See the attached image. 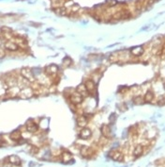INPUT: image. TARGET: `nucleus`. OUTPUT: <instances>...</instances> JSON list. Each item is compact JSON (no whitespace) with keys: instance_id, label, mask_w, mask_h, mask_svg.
Here are the masks:
<instances>
[{"instance_id":"f257e3e1","label":"nucleus","mask_w":165,"mask_h":167,"mask_svg":"<svg viewBox=\"0 0 165 167\" xmlns=\"http://www.w3.org/2000/svg\"><path fill=\"white\" fill-rule=\"evenodd\" d=\"M20 74H21V76H22L24 79H26L27 81L32 82V81L35 80L34 74L30 68H27V67H26V68H22L20 71Z\"/></svg>"},{"instance_id":"f03ea898","label":"nucleus","mask_w":165,"mask_h":167,"mask_svg":"<svg viewBox=\"0 0 165 167\" xmlns=\"http://www.w3.org/2000/svg\"><path fill=\"white\" fill-rule=\"evenodd\" d=\"M70 101L73 103V104L79 105V104H81L83 101H84V97L79 94L77 91H75L70 94Z\"/></svg>"},{"instance_id":"7ed1b4c3","label":"nucleus","mask_w":165,"mask_h":167,"mask_svg":"<svg viewBox=\"0 0 165 167\" xmlns=\"http://www.w3.org/2000/svg\"><path fill=\"white\" fill-rule=\"evenodd\" d=\"M93 154H94V150H93L91 147L84 145V146L81 148V155L85 159H90L93 156Z\"/></svg>"},{"instance_id":"20e7f679","label":"nucleus","mask_w":165,"mask_h":167,"mask_svg":"<svg viewBox=\"0 0 165 167\" xmlns=\"http://www.w3.org/2000/svg\"><path fill=\"white\" fill-rule=\"evenodd\" d=\"M33 95H34V92H33V90H32V89L29 88V87H26V88L23 89V90L21 91L20 94H19V97L24 98V99L31 98L32 97H33Z\"/></svg>"},{"instance_id":"39448f33","label":"nucleus","mask_w":165,"mask_h":167,"mask_svg":"<svg viewBox=\"0 0 165 167\" xmlns=\"http://www.w3.org/2000/svg\"><path fill=\"white\" fill-rule=\"evenodd\" d=\"M81 139L83 140H87L92 136V131L88 127H83L82 130L80 131V134H79Z\"/></svg>"},{"instance_id":"423d86ee","label":"nucleus","mask_w":165,"mask_h":167,"mask_svg":"<svg viewBox=\"0 0 165 167\" xmlns=\"http://www.w3.org/2000/svg\"><path fill=\"white\" fill-rule=\"evenodd\" d=\"M85 88L88 92V94H94V92L96 90V83L95 81H93L92 79H87L85 80V82L84 83Z\"/></svg>"},{"instance_id":"0eeeda50","label":"nucleus","mask_w":165,"mask_h":167,"mask_svg":"<svg viewBox=\"0 0 165 167\" xmlns=\"http://www.w3.org/2000/svg\"><path fill=\"white\" fill-rule=\"evenodd\" d=\"M109 156L111 159L116 162H121L122 159H123V154H122L120 151H117V150H112L109 153Z\"/></svg>"},{"instance_id":"6e6552de","label":"nucleus","mask_w":165,"mask_h":167,"mask_svg":"<svg viewBox=\"0 0 165 167\" xmlns=\"http://www.w3.org/2000/svg\"><path fill=\"white\" fill-rule=\"evenodd\" d=\"M4 47H5V49H7V50L12 51V52L17 51L18 49H19V47H18L13 41H7L4 44Z\"/></svg>"},{"instance_id":"1a4fd4ad","label":"nucleus","mask_w":165,"mask_h":167,"mask_svg":"<svg viewBox=\"0 0 165 167\" xmlns=\"http://www.w3.org/2000/svg\"><path fill=\"white\" fill-rule=\"evenodd\" d=\"M26 127L27 131H29V132H31V133H34V132H36V131H38V129H39V127H38L37 124L31 120L26 122Z\"/></svg>"},{"instance_id":"9d476101","label":"nucleus","mask_w":165,"mask_h":167,"mask_svg":"<svg viewBox=\"0 0 165 167\" xmlns=\"http://www.w3.org/2000/svg\"><path fill=\"white\" fill-rule=\"evenodd\" d=\"M143 47H132L131 49V55H133L135 57H140V56H142L143 54Z\"/></svg>"},{"instance_id":"9b49d317","label":"nucleus","mask_w":165,"mask_h":167,"mask_svg":"<svg viewBox=\"0 0 165 167\" xmlns=\"http://www.w3.org/2000/svg\"><path fill=\"white\" fill-rule=\"evenodd\" d=\"M101 134L102 136L104 138H111V136H112V132H111V129L110 127L108 125H103L101 127Z\"/></svg>"},{"instance_id":"f8f14e48","label":"nucleus","mask_w":165,"mask_h":167,"mask_svg":"<svg viewBox=\"0 0 165 167\" xmlns=\"http://www.w3.org/2000/svg\"><path fill=\"white\" fill-rule=\"evenodd\" d=\"M9 138L11 139L12 141L14 142H18L21 140V138H22V133H21V131L19 129H16V130H13L11 133L9 135Z\"/></svg>"},{"instance_id":"ddd939ff","label":"nucleus","mask_w":165,"mask_h":167,"mask_svg":"<svg viewBox=\"0 0 165 167\" xmlns=\"http://www.w3.org/2000/svg\"><path fill=\"white\" fill-rule=\"evenodd\" d=\"M8 161L9 163H11V164L16 165V166H19L21 164V159L18 157L17 155H10L8 158Z\"/></svg>"},{"instance_id":"4468645a","label":"nucleus","mask_w":165,"mask_h":167,"mask_svg":"<svg viewBox=\"0 0 165 167\" xmlns=\"http://www.w3.org/2000/svg\"><path fill=\"white\" fill-rule=\"evenodd\" d=\"M45 71L49 76H55V75L57 74V71H58V67L55 64H52L48 67H46Z\"/></svg>"},{"instance_id":"2eb2a0df","label":"nucleus","mask_w":165,"mask_h":167,"mask_svg":"<svg viewBox=\"0 0 165 167\" xmlns=\"http://www.w3.org/2000/svg\"><path fill=\"white\" fill-rule=\"evenodd\" d=\"M62 159H63V162L65 163H69L70 162H72L73 159L72 154H71L70 151H64L62 153Z\"/></svg>"},{"instance_id":"dca6fc26","label":"nucleus","mask_w":165,"mask_h":167,"mask_svg":"<svg viewBox=\"0 0 165 167\" xmlns=\"http://www.w3.org/2000/svg\"><path fill=\"white\" fill-rule=\"evenodd\" d=\"M15 44L18 45L19 47H23V48H26L27 47V42L26 41L24 40L23 38H20V37H15L14 38V41H13Z\"/></svg>"},{"instance_id":"f3484780","label":"nucleus","mask_w":165,"mask_h":167,"mask_svg":"<svg viewBox=\"0 0 165 167\" xmlns=\"http://www.w3.org/2000/svg\"><path fill=\"white\" fill-rule=\"evenodd\" d=\"M77 125L80 127H85L87 125V118L85 115H81L77 119Z\"/></svg>"},{"instance_id":"a211bd4d","label":"nucleus","mask_w":165,"mask_h":167,"mask_svg":"<svg viewBox=\"0 0 165 167\" xmlns=\"http://www.w3.org/2000/svg\"><path fill=\"white\" fill-rule=\"evenodd\" d=\"M143 152V145H142V144H137V145H136V146H135L134 150H133V155H134V157H135V158H139L140 156H142Z\"/></svg>"},{"instance_id":"6ab92c4d","label":"nucleus","mask_w":165,"mask_h":167,"mask_svg":"<svg viewBox=\"0 0 165 167\" xmlns=\"http://www.w3.org/2000/svg\"><path fill=\"white\" fill-rule=\"evenodd\" d=\"M76 91H77L81 95H83L84 97H85V95L88 94V92H87V88H85V84H80V85H79V86L77 87V89H76Z\"/></svg>"},{"instance_id":"aec40b11","label":"nucleus","mask_w":165,"mask_h":167,"mask_svg":"<svg viewBox=\"0 0 165 167\" xmlns=\"http://www.w3.org/2000/svg\"><path fill=\"white\" fill-rule=\"evenodd\" d=\"M154 97H155V95H154L153 92L152 91H148V92H146V94H145V97H143V99H145V102L151 103L153 101Z\"/></svg>"},{"instance_id":"412c9836","label":"nucleus","mask_w":165,"mask_h":167,"mask_svg":"<svg viewBox=\"0 0 165 167\" xmlns=\"http://www.w3.org/2000/svg\"><path fill=\"white\" fill-rule=\"evenodd\" d=\"M55 13H57L58 15L60 16H64L67 14V9L66 8H62V7H58V8H56L55 10Z\"/></svg>"},{"instance_id":"4be33fe9","label":"nucleus","mask_w":165,"mask_h":167,"mask_svg":"<svg viewBox=\"0 0 165 167\" xmlns=\"http://www.w3.org/2000/svg\"><path fill=\"white\" fill-rule=\"evenodd\" d=\"M143 103H145V99H143L142 97H135L133 98V104L134 105H143Z\"/></svg>"},{"instance_id":"5701e85b","label":"nucleus","mask_w":165,"mask_h":167,"mask_svg":"<svg viewBox=\"0 0 165 167\" xmlns=\"http://www.w3.org/2000/svg\"><path fill=\"white\" fill-rule=\"evenodd\" d=\"M157 104L159 106H164L165 105V95H160V97L158 98Z\"/></svg>"},{"instance_id":"b1692460","label":"nucleus","mask_w":165,"mask_h":167,"mask_svg":"<svg viewBox=\"0 0 165 167\" xmlns=\"http://www.w3.org/2000/svg\"><path fill=\"white\" fill-rule=\"evenodd\" d=\"M1 31L3 33H5V34H10L12 32V30L10 29L9 27H1Z\"/></svg>"},{"instance_id":"393cba45","label":"nucleus","mask_w":165,"mask_h":167,"mask_svg":"<svg viewBox=\"0 0 165 167\" xmlns=\"http://www.w3.org/2000/svg\"><path fill=\"white\" fill-rule=\"evenodd\" d=\"M106 4L110 6V7H114L117 4V0H107L106 1Z\"/></svg>"},{"instance_id":"a878e982","label":"nucleus","mask_w":165,"mask_h":167,"mask_svg":"<svg viewBox=\"0 0 165 167\" xmlns=\"http://www.w3.org/2000/svg\"><path fill=\"white\" fill-rule=\"evenodd\" d=\"M3 56H4V54H3V51L0 50V58H2Z\"/></svg>"},{"instance_id":"bb28decb","label":"nucleus","mask_w":165,"mask_h":167,"mask_svg":"<svg viewBox=\"0 0 165 167\" xmlns=\"http://www.w3.org/2000/svg\"><path fill=\"white\" fill-rule=\"evenodd\" d=\"M163 88H164V90H165V82H164V84H163Z\"/></svg>"},{"instance_id":"cd10ccee","label":"nucleus","mask_w":165,"mask_h":167,"mask_svg":"<svg viewBox=\"0 0 165 167\" xmlns=\"http://www.w3.org/2000/svg\"><path fill=\"white\" fill-rule=\"evenodd\" d=\"M154 1H159V0H154Z\"/></svg>"}]
</instances>
